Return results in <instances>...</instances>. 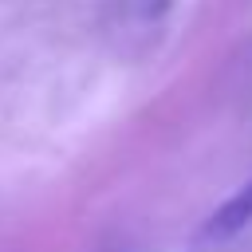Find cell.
I'll return each instance as SVG.
<instances>
[{
  "instance_id": "obj_1",
  "label": "cell",
  "mask_w": 252,
  "mask_h": 252,
  "mask_svg": "<svg viewBox=\"0 0 252 252\" xmlns=\"http://www.w3.org/2000/svg\"><path fill=\"white\" fill-rule=\"evenodd\" d=\"M248 224H252V181H244L228 201H220L209 213V220L201 224V236L205 240H232Z\"/></svg>"
}]
</instances>
